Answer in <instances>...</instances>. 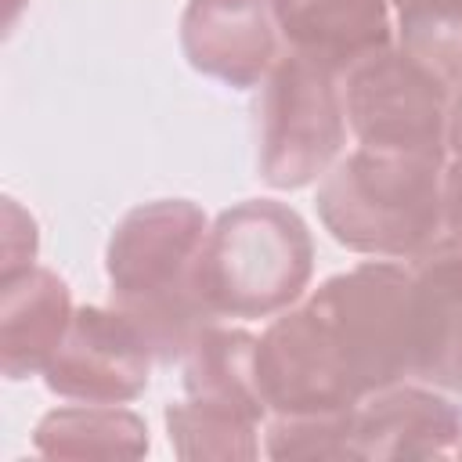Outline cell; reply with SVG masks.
I'll use <instances>...</instances> for the list:
<instances>
[{
  "label": "cell",
  "instance_id": "1",
  "mask_svg": "<svg viewBox=\"0 0 462 462\" xmlns=\"http://www.w3.org/2000/svg\"><path fill=\"white\" fill-rule=\"evenodd\" d=\"M256 383L267 411H343L415 383L411 271L365 260L282 310L256 339Z\"/></svg>",
  "mask_w": 462,
  "mask_h": 462
},
{
  "label": "cell",
  "instance_id": "2",
  "mask_svg": "<svg viewBox=\"0 0 462 462\" xmlns=\"http://www.w3.org/2000/svg\"><path fill=\"white\" fill-rule=\"evenodd\" d=\"M206 213L188 199L134 206L112 231L105 274L112 307L123 310L159 365L180 361L191 339L220 321L202 296Z\"/></svg>",
  "mask_w": 462,
  "mask_h": 462
},
{
  "label": "cell",
  "instance_id": "3",
  "mask_svg": "<svg viewBox=\"0 0 462 462\" xmlns=\"http://www.w3.org/2000/svg\"><path fill=\"white\" fill-rule=\"evenodd\" d=\"M314 206L339 245L411 260L444 235V159L357 144L321 177Z\"/></svg>",
  "mask_w": 462,
  "mask_h": 462
},
{
  "label": "cell",
  "instance_id": "4",
  "mask_svg": "<svg viewBox=\"0 0 462 462\" xmlns=\"http://www.w3.org/2000/svg\"><path fill=\"white\" fill-rule=\"evenodd\" d=\"M314 271L303 217L274 199H245L217 217L202 249V296L217 318L289 310Z\"/></svg>",
  "mask_w": 462,
  "mask_h": 462
},
{
  "label": "cell",
  "instance_id": "5",
  "mask_svg": "<svg viewBox=\"0 0 462 462\" xmlns=\"http://www.w3.org/2000/svg\"><path fill=\"white\" fill-rule=\"evenodd\" d=\"M346 130L361 148L448 159L451 90L404 47H383L339 72Z\"/></svg>",
  "mask_w": 462,
  "mask_h": 462
},
{
  "label": "cell",
  "instance_id": "6",
  "mask_svg": "<svg viewBox=\"0 0 462 462\" xmlns=\"http://www.w3.org/2000/svg\"><path fill=\"white\" fill-rule=\"evenodd\" d=\"M346 141L339 76L285 51L263 76L256 105V170L271 188L325 177Z\"/></svg>",
  "mask_w": 462,
  "mask_h": 462
},
{
  "label": "cell",
  "instance_id": "7",
  "mask_svg": "<svg viewBox=\"0 0 462 462\" xmlns=\"http://www.w3.org/2000/svg\"><path fill=\"white\" fill-rule=\"evenodd\" d=\"M152 361V346L123 310L90 303L72 314L61 346L43 368V383L65 401L126 404L144 393Z\"/></svg>",
  "mask_w": 462,
  "mask_h": 462
},
{
  "label": "cell",
  "instance_id": "8",
  "mask_svg": "<svg viewBox=\"0 0 462 462\" xmlns=\"http://www.w3.org/2000/svg\"><path fill=\"white\" fill-rule=\"evenodd\" d=\"M458 444L462 408L430 383H393L350 415V458H444Z\"/></svg>",
  "mask_w": 462,
  "mask_h": 462
},
{
  "label": "cell",
  "instance_id": "9",
  "mask_svg": "<svg viewBox=\"0 0 462 462\" xmlns=\"http://www.w3.org/2000/svg\"><path fill=\"white\" fill-rule=\"evenodd\" d=\"M274 0H188L180 51L188 65L235 90L256 87L278 61Z\"/></svg>",
  "mask_w": 462,
  "mask_h": 462
},
{
  "label": "cell",
  "instance_id": "10",
  "mask_svg": "<svg viewBox=\"0 0 462 462\" xmlns=\"http://www.w3.org/2000/svg\"><path fill=\"white\" fill-rule=\"evenodd\" d=\"M415 383L462 393V245L440 235L408 260Z\"/></svg>",
  "mask_w": 462,
  "mask_h": 462
},
{
  "label": "cell",
  "instance_id": "11",
  "mask_svg": "<svg viewBox=\"0 0 462 462\" xmlns=\"http://www.w3.org/2000/svg\"><path fill=\"white\" fill-rule=\"evenodd\" d=\"M274 22L285 51L336 76L393 43L386 0H274Z\"/></svg>",
  "mask_w": 462,
  "mask_h": 462
},
{
  "label": "cell",
  "instance_id": "12",
  "mask_svg": "<svg viewBox=\"0 0 462 462\" xmlns=\"http://www.w3.org/2000/svg\"><path fill=\"white\" fill-rule=\"evenodd\" d=\"M72 292L51 267H25L0 285V365L7 379L43 375L72 325Z\"/></svg>",
  "mask_w": 462,
  "mask_h": 462
},
{
  "label": "cell",
  "instance_id": "13",
  "mask_svg": "<svg viewBox=\"0 0 462 462\" xmlns=\"http://www.w3.org/2000/svg\"><path fill=\"white\" fill-rule=\"evenodd\" d=\"M256 339L260 336L220 321L206 325L180 357V383L188 397L227 404L263 422L267 404L256 383Z\"/></svg>",
  "mask_w": 462,
  "mask_h": 462
},
{
  "label": "cell",
  "instance_id": "14",
  "mask_svg": "<svg viewBox=\"0 0 462 462\" xmlns=\"http://www.w3.org/2000/svg\"><path fill=\"white\" fill-rule=\"evenodd\" d=\"M32 444L47 458H137L148 451V426L119 404H69L47 411Z\"/></svg>",
  "mask_w": 462,
  "mask_h": 462
},
{
  "label": "cell",
  "instance_id": "15",
  "mask_svg": "<svg viewBox=\"0 0 462 462\" xmlns=\"http://www.w3.org/2000/svg\"><path fill=\"white\" fill-rule=\"evenodd\" d=\"M256 430L260 419L202 397L166 404V433L180 458H253L260 455Z\"/></svg>",
  "mask_w": 462,
  "mask_h": 462
},
{
  "label": "cell",
  "instance_id": "16",
  "mask_svg": "<svg viewBox=\"0 0 462 462\" xmlns=\"http://www.w3.org/2000/svg\"><path fill=\"white\" fill-rule=\"evenodd\" d=\"M350 415L354 408L274 415L263 430V451L271 458H350Z\"/></svg>",
  "mask_w": 462,
  "mask_h": 462
},
{
  "label": "cell",
  "instance_id": "17",
  "mask_svg": "<svg viewBox=\"0 0 462 462\" xmlns=\"http://www.w3.org/2000/svg\"><path fill=\"white\" fill-rule=\"evenodd\" d=\"M444 235L462 245V97L451 101L444 159Z\"/></svg>",
  "mask_w": 462,
  "mask_h": 462
},
{
  "label": "cell",
  "instance_id": "18",
  "mask_svg": "<svg viewBox=\"0 0 462 462\" xmlns=\"http://www.w3.org/2000/svg\"><path fill=\"white\" fill-rule=\"evenodd\" d=\"M36 249H40V235H36V220L14 202L4 199V278L25 271L36 263Z\"/></svg>",
  "mask_w": 462,
  "mask_h": 462
},
{
  "label": "cell",
  "instance_id": "19",
  "mask_svg": "<svg viewBox=\"0 0 462 462\" xmlns=\"http://www.w3.org/2000/svg\"><path fill=\"white\" fill-rule=\"evenodd\" d=\"M397 18H411V14H430V11H448V7H462V0H393Z\"/></svg>",
  "mask_w": 462,
  "mask_h": 462
},
{
  "label": "cell",
  "instance_id": "20",
  "mask_svg": "<svg viewBox=\"0 0 462 462\" xmlns=\"http://www.w3.org/2000/svg\"><path fill=\"white\" fill-rule=\"evenodd\" d=\"M22 4H25V0H7V25H14V18H18Z\"/></svg>",
  "mask_w": 462,
  "mask_h": 462
},
{
  "label": "cell",
  "instance_id": "21",
  "mask_svg": "<svg viewBox=\"0 0 462 462\" xmlns=\"http://www.w3.org/2000/svg\"><path fill=\"white\" fill-rule=\"evenodd\" d=\"M458 458H462V444H458Z\"/></svg>",
  "mask_w": 462,
  "mask_h": 462
}]
</instances>
